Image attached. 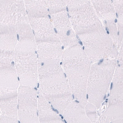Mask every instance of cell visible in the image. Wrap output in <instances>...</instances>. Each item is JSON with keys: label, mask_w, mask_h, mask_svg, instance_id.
I'll return each mask as SVG.
<instances>
[{"label": "cell", "mask_w": 123, "mask_h": 123, "mask_svg": "<svg viewBox=\"0 0 123 123\" xmlns=\"http://www.w3.org/2000/svg\"><path fill=\"white\" fill-rule=\"evenodd\" d=\"M20 85L15 65L0 66V109L2 115L18 118Z\"/></svg>", "instance_id": "6da1fadb"}, {"label": "cell", "mask_w": 123, "mask_h": 123, "mask_svg": "<svg viewBox=\"0 0 123 123\" xmlns=\"http://www.w3.org/2000/svg\"><path fill=\"white\" fill-rule=\"evenodd\" d=\"M27 18L24 1L0 0V34H17L18 25Z\"/></svg>", "instance_id": "7a4b0ae2"}, {"label": "cell", "mask_w": 123, "mask_h": 123, "mask_svg": "<svg viewBox=\"0 0 123 123\" xmlns=\"http://www.w3.org/2000/svg\"><path fill=\"white\" fill-rule=\"evenodd\" d=\"M14 64L20 85L36 88L38 85L37 52L14 51Z\"/></svg>", "instance_id": "3957f363"}, {"label": "cell", "mask_w": 123, "mask_h": 123, "mask_svg": "<svg viewBox=\"0 0 123 123\" xmlns=\"http://www.w3.org/2000/svg\"><path fill=\"white\" fill-rule=\"evenodd\" d=\"M38 98L36 88L20 85L17 105L18 118L20 123H39Z\"/></svg>", "instance_id": "277c9868"}, {"label": "cell", "mask_w": 123, "mask_h": 123, "mask_svg": "<svg viewBox=\"0 0 123 123\" xmlns=\"http://www.w3.org/2000/svg\"><path fill=\"white\" fill-rule=\"evenodd\" d=\"M28 18L36 43L52 41L54 37V28H53L49 18Z\"/></svg>", "instance_id": "5b68a950"}, {"label": "cell", "mask_w": 123, "mask_h": 123, "mask_svg": "<svg viewBox=\"0 0 123 123\" xmlns=\"http://www.w3.org/2000/svg\"><path fill=\"white\" fill-rule=\"evenodd\" d=\"M26 12L28 17L39 18H49L46 0H25Z\"/></svg>", "instance_id": "8992f818"}, {"label": "cell", "mask_w": 123, "mask_h": 123, "mask_svg": "<svg viewBox=\"0 0 123 123\" xmlns=\"http://www.w3.org/2000/svg\"><path fill=\"white\" fill-rule=\"evenodd\" d=\"M18 41L17 34H0V50L14 51Z\"/></svg>", "instance_id": "52a82bcc"}, {"label": "cell", "mask_w": 123, "mask_h": 123, "mask_svg": "<svg viewBox=\"0 0 123 123\" xmlns=\"http://www.w3.org/2000/svg\"><path fill=\"white\" fill-rule=\"evenodd\" d=\"M17 33L19 40L26 39H35L28 18L18 25Z\"/></svg>", "instance_id": "ba28073f"}, {"label": "cell", "mask_w": 123, "mask_h": 123, "mask_svg": "<svg viewBox=\"0 0 123 123\" xmlns=\"http://www.w3.org/2000/svg\"><path fill=\"white\" fill-rule=\"evenodd\" d=\"M37 43L34 39L18 41L14 51L21 52H37Z\"/></svg>", "instance_id": "9c48e42d"}, {"label": "cell", "mask_w": 123, "mask_h": 123, "mask_svg": "<svg viewBox=\"0 0 123 123\" xmlns=\"http://www.w3.org/2000/svg\"><path fill=\"white\" fill-rule=\"evenodd\" d=\"M14 51L0 50V66L14 64Z\"/></svg>", "instance_id": "30bf717a"}, {"label": "cell", "mask_w": 123, "mask_h": 123, "mask_svg": "<svg viewBox=\"0 0 123 123\" xmlns=\"http://www.w3.org/2000/svg\"><path fill=\"white\" fill-rule=\"evenodd\" d=\"M0 123H20L18 118L2 115L0 117Z\"/></svg>", "instance_id": "8fae6325"}, {"label": "cell", "mask_w": 123, "mask_h": 123, "mask_svg": "<svg viewBox=\"0 0 123 123\" xmlns=\"http://www.w3.org/2000/svg\"><path fill=\"white\" fill-rule=\"evenodd\" d=\"M104 59H102V60H100L99 62H98V64L99 65H100L101 64L102 62H103V61H104Z\"/></svg>", "instance_id": "7c38bea8"}, {"label": "cell", "mask_w": 123, "mask_h": 123, "mask_svg": "<svg viewBox=\"0 0 123 123\" xmlns=\"http://www.w3.org/2000/svg\"><path fill=\"white\" fill-rule=\"evenodd\" d=\"M70 30L68 31H67V32L66 33V34H67V36H70Z\"/></svg>", "instance_id": "4fadbf2b"}, {"label": "cell", "mask_w": 123, "mask_h": 123, "mask_svg": "<svg viewBox=\"0 0 123 123\" xmlns=\"http://www.w3.org/2000/svg\"><path fill=\"white\" fill-rule=\"evenodd\" d=\"M113 83L112 82L111 83V86H110V90H111L112 88L113 87Z\"/></svg>", "instance_id": "5bb4252c"}, {"label": "cell", "mask_w": 123, "mask_h": 123, "mask_svg": "<svg viewBox=\"0 0 123 123\" xmlns=\"http://www.w3.org/2000/svg\"><path fill=\"white\" fill-rule=\"evenodd\" d=\"M79 43L81 45H83V43H82L81 41H79Z\"/></svg>", "instance_id": "9a60e30c"}, {"label": "cell", "mask_w": 123, "mask_h": 123, "mask_svg": "<svg viewBox=\"0 0 123 123\" xmlns=\"http://www.w3.org/2000/svg\"><path fill=\"white\" fill-rule=\"evenodd\" d=\"M60 116L61 117V119H64V117L62 115H60Z\"/></svg>", "instance_id": "2e32d148"}, {"label": "cell", "mask_w": 123, "mask_h": 123, "mask_svg": "<svg viewBox=\"0 0 123 123\" xmlns=\"http://www.w3.org/2000/svg\"><path fill=\"white\" fill-rule=\"evenodd\" d=\"M77 38H78V39L79 40H80V41H81V40H80V38H79L78 36L77 35L76 36Z\"/></svg>", "instance_id": "e0dca14e"}, {"label": "cell", "mask_w": 123, "mask_h": 123, "mask_svg": "<svg viewBox=\"0 0 123 123\" xmlns=\"http://www.w3.org/2000/svg\"><path fill=\"white\" fill-rule=\"evenodd\" d=\"M1 111L0 109V117L1 115Z\"/></svg>", "instance_id": "ac0fdd59"}, {"label": "cell", "mask_w": 123, "mask_h": 123, "mask_svg": "<svg viewBox=\"0 0 123 123\" xmlns=\"http://www.w3.org/2000/svg\"><path fill=\"white\" fill-rule=\"evenodd\" d=\"M66 10H67V11L68 12H69V10H68V7L67 6V7H66Z\"/></svg>", "instance_id": "d6986e66"}, {"label": "cell", "mask_w": 123, "mask_h": 123, "mask_svg": "<svg viewBox=\"0 0 123 123\" xmlns=\"http://www.w3.org/2000/svg\"><path fill=\"white\" fill-rule=\"evenodd\" d=\"M62 48V50H63V49H64V46H62V48Z\"/></svg>", "instance_id": "ffe728a7"}, {"label": "cell", "mask_w": 123, "mask_h": 123, "mask_svg": "<svg viewBox=\"0 0 123 123\" xmlns=\"http://www.w3.org/2000/svg\"><path fill=\"white\" fill-rule=\"evenodd\" d=\"M117 19H115V23H117Z\"/></svg>", "instance_id": "44dd1931"}, {"label": "cell", "mask_w": 123, "mask_h": 123, "mask_svg": "<svg viewBox=\"0 0 123 123\" xmlns=\"http://www.w3.org/2000/svg\"><path fill=\"white\" fill-rule=\"evenodd\" d=\"M105 29H106V30L107 31H108V30H109V29H108L107 27H106V28H105Z\"/></svg>", "instance_id": "7402d4cb"}, {"label": "cell", "mask_w": 123, "mask_h": 123, "mask_svg": "<svg viewBox=\"0 0 123 123\" xmlns=\"http://www.w3.org/2000/svg\"><path fill=\"white\" fill-rule=\"evenodd\" d=\"M106 98V95L105 94V96H104V99H105V98Z\"/></svg>", "instance_id": "603a6c76"}, {"label": "cell", "mask_w": 123, "mask_h": 123, "mask_svg": "<svg viewBox=\"0 0 123 123\" xmlns=\"http://www.w3.org/2000/svg\"><path fill=\"white\" fill-rule=\"evenodd\" d=\"M116 16H117V17L118 18V14H117V13H116Z\"/></svg>", "instance_id": "cb8c5ba5"}, {"label": "cell", "mask_w": 123, "mask_h": 123, "mask_svg": "<svg viewBox=\"0 0 123 123\" xmlns=\"http://www.w3.org/2000/svg\"><path fill=\"white\" fill-rule=\"evenodd\" d=\"M87 99H88V94H87Z\"/></svg>", "instance_id": "d4e9b609"}, {"label": "cell", "mask_w": 123, "mask_h": 123, "mask_svg": "<svg viewBox=\"0 0 123 123\" xmlns=\"http://www.w3.org/2000/svg\"><path fill=\"white\" fill-rule=\"evenodd\" d=\"M72 97H73V99H74L75 98L74 95L73 94H72Z\"/></svg>", "instance_id": "484cf974"}, {"label": "cell", "mask_w": 123, "mask_h": 123, "mask_svg": "<svg viewBox=\"0 0 123 123\" xmlns=\"http://www.w3.org/2000/svg\"><path fill=\"white\" fill-rule=\"evenodd\" d=\"M75 102H77V103H79V101H78L77 100H75Z\"/></svg>", "instance_id": "4316f807"}, {"label": "cell", "mask_w": 123, "mask_h": 123, "mask_svg": "<svg viewBox=\"0 0 123 123\" xmlns=\"http://www.w3.org/2000/svg\"><path fill=\"white\" fill-rule=\"evenodd\" d=\"M107 34H109V31H107Z\"/></svg>", "instance_id": "83f0119b"}, {"label": "cell", "mask_w": 123, "mask_h": 123, "mask_svg": "<svg viewBox=\"0 0 123 123\" xmlns=\"http://www.w3.org/2000/svg\"><path fill=\"white\" fill-rule=\"evenodd\" d=\"M64 74L65 76V77L66 78L67 77L66 74H65V73H64Z\"/></svg>", "instance_id": "f1b7e54d"}, {"label": "cell", "mask_w": 123, "mask_h": 123, "mask_svg": "<svg viewBox=\"0 0 123 123\" xmlns=\"http://www.w3.org/2000/svg\"><path fill=\"white\" fill-rule=\"evenodd\" d=\"M64 121L65 123H67V122L64 119Z\"/></svg>", "instance_id": "f546056e"}, {"label": "cell", "mask_w": 123, "mask_h": 123, "mask_svg": "<svg viewBox=\"0 0 123 123\" xmlns=\"http://www.w3.org/2000/svg\"><path fill=\"white\" fill-rule=\"evenodd\" d=\"M105 24H106V23H107V22H106V20L105 21Z\"/></svg>", "instance_id": "4dcf8cb0"}, {"label": "cell", "mask_w": 123, "mask_h": 123, "mask_svg": "<svg viewBox=\"0 0 123 123\" xmlns=\"http://www.w3.org/2000/svg\"><path fill=\"white\" fill-rule=\"evenodd\" d=\"M84 46H83V50H84Z\"/></svg>", "instance_id": "1f68e13d"}, {"label": "cell", "mask_w": 123, "mask_h": 123, "mask_svg": "<svg viewBox=\"0 0 123 123\" xmlns=\"http://www.w3.org/2000/svg\"><path fill=\"white\" fill-rule=\"evenodd\" d=\"M117 35H119V31L118 32H117Z\"/></svg>", "instance_id": "d6a6232c"}, {"label": "cell", "mask_w": 123, "mask_h": 123, "mask_svg": "<svg viewBox=\"0 0 123 123\" xmlns=\"http://www.w3.org/2000/svg\"><path fill=\"white\" fill-rule=\"evenodd\" d=\"M119 61H118V60H117V63H119Z\"/></svg>", "instance_id": "836d02e7"}, {"label": "cell", "mask_w": 123, "mask_h": 123, "mask_svg": "<svg viewBox=\"0 0 123 123\" xmlns=\"http://www.w3.org/2000/svg\"><path fill=\"white\" fill-rule=\"evenodd\" d=\"M109 95H110L109 94H108L107 97H108L109 96Z\"/></svg>", "instance_id": "e575fe53"}, {"label": "cell", "mask_w": 123, "mask_h": 123, "mask_svg": "<svg viewBox=\"0 0 123 123\" xmlns=\"http://www.w3.org/2000/svg\"><path fill=\"white\" fill-rule=\"evenodd\" d=\"M68 17L69 18L70 17V15H69V14L68 13Z\"/></svg>", "instance_id": "d590c367"}, {"label": "cell", "mask_w": 123, "mask_h": 123, "mask_svg": "<svg viewBox=\"0 0 123 123\" xmlns=\"http://www.w3.org/2000/svg\"><path fill=\"white\" fill-rule=\"evenodd\" d=\"M118 66L119 67H120V64H118Z\"/></svg>", "instance_id": "8d00e7d4"}, {"label": "cell", "mask_w": 123, "mask_h": 123, "mask_svg": "<svg viewBox=\"0 0 123 123\" xmlns=\"http://www.w3.org/2000/svg\"><path fill=\"white\" fill-rule=\"evenodd\" d=\"M104 104H105V103H104H104H103V104H102V105H103H103H104Z\"/></svg>", "instance_id": "74e56055"}, {"label": "cell", "mask_w": 123, "mask_h": 123, "mask_svg": "<svg viewBox=\"0 0 123 123\" xmlns=\"http://www.w3.org/2000/svg\"><path fill=\"white\" fill-rule=\"evenodd\" d=\"M105 102H106V103H107L108 101H105Z\"/></svg>", "instance_id": "f35d334b"}, {"label": "cell", "mask_w": 123, "mask_h": 123, "mask_svg": "<svg viewBox=\"0 0 123 123\" xmlns=\"http://www.w3.org/2000/svg\"><path fill=\"white\" fill-rule=\"evenodd\" d=\"M106 101H108V98L106 99Z\"/></svg>", "instance_id": "ab89813d"}, {"label": "cell", "mask_w": 123, "mask_h": 123, "mask_svg": "<svg viewBox=\"0 0 123 123\" xmlns=\"http://www.w3.org/2000/svg\"></svg>", "instance_id": "60d3db41"}]
</instances>
